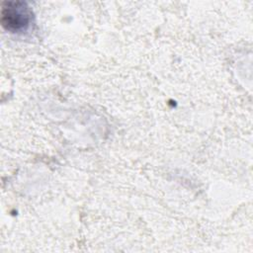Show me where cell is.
Masks as SVG:
<instances>
[{
  "instance_id": "6da1fadb",
  "label": "cell",
  "mask_w": 253,
  "mask_h": 253,
  "mask_svg": "<svg viewBox=\"0 0 253 253\" xmlns=\"http://www.w3.org/2000/svg\"><path fill=\"white\" fill-rule=\"evenodd\" d=\"M29 15L25 3H8V7L3 9V23L9 29L16 30L25 27L28 24Z\"/></svg>"
}]
</instances>
